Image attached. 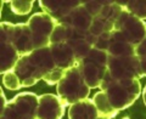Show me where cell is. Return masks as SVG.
I'll return each mask as SVG.
<instances>
[{
    "instance_id": "6da1fadb",
    "label": "cell",
    "mask_w": 146,
    "mask_h": 119,
    "mask_svg": "<svg viewBox=\"0 0 146 119\" xmlns=\"http://www.w3.org/2000/svg\"><path fill=\"white\" fill-rule=\"evenodd\" d=\"M54 68H56V66L51 56L50 46H48L35 49L32 52L21 56L13 72L20 78L22 88H29L39 80H43Z\"/></svg>"
},
{
    "instance_id": "7a4b0ae2",
    "label": "cell",
    "mask_w": 146,
    "mask_h": 119,
    "mask_svg": "<svg viewBox=\"0 0 146 119\" xmlns=\"http://www.w3.org/2000/svg\"><path fill=\"white\" fill-rule=\"evenodd\" d=\"M56 91L57 96L66 106L89 99L90 88L86 85L78 65L68 68L65 72L62 79L56 85Z\"/></svg>"
},
{
    "instance_id": "3957f363",
    "label": "cell",
    "mask_w": 146,
    "mask_h": 119,
    "mask_svg": "<svg viewBox=\"0 0 146 119\" xmlns=\"http://www.w3.org/2000/svg\"><path fill=\"white\" fill-rule=\"evenodd\" d=\"M107 51L93 48L84 58L77 62L85 83L90 89H96L101 84L107 72Z\"/></svg>"
},
{
    "instance_id": "277c9868",
    "label": "cell",
    "mask_w": 146,
    "mask_h": 119,
    "mask_svg": "<svg viewBox=\"0 0 146 119\" xmlns=\"http://www.w3.org/2000/svg\"><path fill=\"white\" fill-rule=\"evenodd\" d=\"M112 107L124 111L135 102L141 94V84L139 79L113 80V83L105 90Z\"/></svg>"
},
{
    "instance_id": "5b68a950",
    "label": "cell",
    "mask_w": 146,
    "mask_h": 119,
    "mask_svg": "<svg viewBox=\"0 0 146 119\" xmlns=\"http://www.w3.org/2000/svg\"><path fill=\"white\" fill-rule=\"evenodd\" d=\"M39 97L33 93H20L0 112L4 119H36Z\"/></svg>"
},
{
    "instance_id": "8992f818",
    "label": "cell",
    "mask_w": 146,
    "mask_h": 119,
    "mask_svg": "<svg viewBox=\"0 0 146 119\" xmlns=\"http://www.w3.org/2000/svg\"><path fill=\"white\" fill-rule=\"evenodd\" d=\"M0 27H1V32H0L1 39L11 43L21 56L35 50L32 30L27 23L13 24L10 23V22L4 21L1 22Z\"/></svg>"
},
{
    "instance_id": "52a82bcc",
    "label": "cell",
    "mask_w": 146,
    "mask_h": 119,
    "mask_svg": "<svg viewBox=\"0 0 146 119\" xmlns=\"http://www.w3.org/2000/svg\"><path fill=\"white\" fill-rule=\"evenodd\" d=\"M115 30L136 48L146 38V22L133 16L124 9L115 23Z\"/></svg>"
},
{
    "instance_id": "ba28073f",
    "label": "cell",
    "mask_w": 146,
    "mask_h": 119,
    "mask_svg": "<svg viewBox=\"0 0 146 119\" xmlns=\"http://www.w3.org/2000/svg\"><path fill=\"white\" fill-rule=\"evenodd\" d=\"M27 24L32 30L34 49L50 46V36L57 24L51 16L45 12H36L29 17Z\"/></svg>"
},
{
    "instance_id": "9c48e42d",
    "label": "cell",
    "mask_w": 146,
    "mask_h": 119,
    "mask_svg": "<svg viewBox=\"0 0 146 119\" xmlns=\"http://www.w3.org/2000/svg\"><path fill=\"white\" fill-rule=\"evenodd\" d=\"M107 71L115 80L140 79V65L136 55L127 57H115L108 55Z\"/></svg>"
},
{
    "instance_id": "30bf717a",
    "label": "cell",
    "mask_w": 146,
    "mask_h": 119,
    "mask_svg": "<svg viewBox=\"0 0 146 119\" xmlns=\"http://www.w3.org/2000/svg\"><path fill=\"white\" fill-rule=\"evenodd\" d=\"M58 23L70 28L77 36H84L89 33L91 28L93 16L84 7L83 4H80L78 7L72 10L66 17H63L61 21H58Z\"/></svg>"
},
{
    "instance_id": "8fae6325",
    "label": "cell",
    "mask_w": 146,
    "mask_h": 119,
    "mask_svg": "<svg viewBox=\"0 0 146 119\" xmlns=\"http://www.w3.org/2000/svg\"><path fill=\"white\" fill-rule=\"evenodd\" d=\"M66 107L67 106L57 95H40L36 119H62Z\"/></svg>"
},
{
    "instance_id": "7c38bea8",
    "label": "cell",
    "mask_w": 146,
    "mask_h": 119,
    "mask_svg": "<svg viewBox=\"0 0 146 119\" xmlns=\"http://www.w3.org/2000/svg\"><path fill=\"white\" fill-rule=\"evenodd\" d=\"M82 1H77V0H40L39 6L42 7L43 12L48 13L56 22H58L72 10L78 7Z\"/></svg>"
},
{
    "instance_id": "4fadbf2b",
    "label": "cell",
    "mask_w": 146,
    "mask_h": 119,
    "mask_svg": "<svg viewBox=\"0 0 146 119\" xmlns=\"http://www.w3.org/2000/svg\"><path fill=\"white\" fill-rule=\"evenodd\" d=\"M50 51L54 58L55 66L67 71L68 68L77 65V60L72 48L67 43H57L50 45Z\"/></svg>"
},
{
    "instance_id": "5bb4252c",
    "label": "cell",
    "mask_w": 146,
    "mask_h": 119,
    "mask_svg": "<svg viewBox=\"0 0 146 119\" xmlns=\"http://www.w3.org/2000/svg\"><path fill=\"white\" fill-rule=\"evenodd\" d=\"M107 54L110 56H115V57L134 56L135 55V46L131 45L130 43H128L121 35V33L113 30L111 33V39H110Z\"/></svg>"
},
{
    "instance_id": "9a60e30c",
    "label": "cell",
    "mask_w": 146,
    "mask_h": 119,
    "mask_svg": "<svg viewBox=\"0 0 146 119\" xmlns=\"http://www.w3.org/2000/svg\"><path fill=\"white\" fill-rule=\"evenodd\" d=\"M99 112L93 100H82L68 108V119H98Z\"/></svg>"
},
{
    "instance_id": "2e32d148",
    "label": "cell",
    "mask_w": 146,
    "mask_h": 119,
    "mask_svg": "<svg viewBox=\"0 0 146 119\" xmlns=\"http://www.w3.org/2000/svg\"><path fill=\"white\" fill-rule=\"evenodd\" d=\"M21 55L18 54L16 48L11 43L1 39V52H0V73H5L13 71L17 65Z\"/></svg>"
},
{
    "instance_id": "e0dca14e",
    "label": "cell",
    "mask_w": 146,
    "mask_h": 119,
    "mask_svg": "<svg viewBox=\"0 0 146 119\" xmlns=\"http://www.w3.org/2000/svg\"><path fill=\"white\" fill-rule=\"evenodd\" d=\"M91 100H93L95 107H96L98 112H99V117H104V118H108V119L117 117L118 111L112 107V104L110 102V100L105 91L100 90L99 93L94 95V97Z\"/></svg>"
},
{
    "instance_id": "ac0fdd59",
    "label": "cell",
    "mask_w": 146,
    "mask_h": 119,
    "mask_svg": "<svg viewBox=\"0 0 146 119\" xmlns=\"http://www.w3.org/2000/svg\"><path fill=\"white\" fill-rule=\"evenodd\" d=\"M67 44H70V46L72 48L77 62L80 61L82 58H84L86 55L91 51V49L94 48L93 44H91V40L89 38V33L85 36H77V38L68 40Z\"/></svg>"
},
{
    "instance_id": "d6986e66",
    "label": "cell",
    "mask_w": 146,
    "mask_h": 119,
    "mask_svg": "<svg viewBox=\"0 0 146 119\" xmlns=\"http://www.w3.org/2000/svg\"><path fill=\"white\" fill-rule=\"evenodd\" d=\"M122 5L128 12H130L133 16L140 18V20H146V1H135V0H129V1H117Z\"/></svg>"
},
{
    "instance_id": "ffe728a7",
    "label": "cell",
    "mask_w": 146,
    "mask_h": 119,
    "mask_svg": "<svg viewBox=\"0 0 146 119\" xmlns=\"http://www.w3.org/2000/svg\"><path fill=\"white\" fill-rule=\"evenodd\" d=\"M33 3V0H12L10 1V9L15 15L25 16L31 12Z\"/></svg>"
},
{
    "instance_id": "44dd1931",
    "label": "cell",
    "mask_w": 146,
    "mask_h": 119,
    "mask_svg": "<svg viewBox=\"0 0 146 119\" xmlns=\"http://www.w3.org/2000/svg\"><path fill=\"white\" fill-rule=\"evenodd\" d=\"M3 84L6 89L11 90V91H16V90L22 89L20 78H18V75L13 71H10V72L5 73V74H3Z\"/></svg>"
},
{
    "instance_id": "7402d4cb",
    "label": "cell",
    "mask_w": 146,
    "mask_h": 119,
    "mask_svg": "<svg viewBox=\"0 0 146 119\" xmlns=\"http://www.w3.org/2000/svg\"><path fill=\"white\" fill-rule=\"evenodd\" d=\"M65 72H66L65 69L56 67V68H54V69L50 72V73H48L46 77H45L43 80L46 84H49V85H57L58 81L62 79V77H63V74H65Z\"/></svg>"
},
{
    "instance_id": "603a6c76",
    "label": "cell",
    "mask_w": 146,
    "mask_h": 119,
    "mask_svg": "<svg viewBox=\"0 0 146 119\" xmlns=\"http://www.w3.org/2000/svg\"><path fill=\"white\" fill-rule=\"evenodd\" d=\"M108 1H82V4L84 5V7L89 11L90 15L93 16V18L95 16H98L99 13L102 11L104 6L106 5Z\"/></svg>"
},
{
    "instance_id": "cb8c5ba5",
    "label": "cell",
    "mask_w": 146,
    "mask_h": 119,
    "mask_svg": "<svg viewBox=\"0 0 146 119\" xmlns=\"http://www.w3.org/2000/svg\"><path fill=\"white\" fill-rule=\"evenodd\" d=\"M135 55L139 57H146V38L135 48Z\"/></svg>"
},
{
    "instance_id": "d4e9b609",
    "label": "cell",
    "mask_w": 146,
    "mask_h": 119,
    "mask_svg": "<svg viewBox=\"0 0 146 119\" xmlns=\"http://www.w3.org/2000/svg\"><path fill=\"white\" fill-rule=\"evenodd\" d=\"M1 102H3V104H1V111H3V109L6 107L7 102H9L7 100H6V97H5V94H4V91H3V90H1ZM1 111H0V112H1Z\"/></svg>"
},
{
    "instance_id": "484cf974",
    "label": "cell",
    "mask_w": 146,
    "mask_h": 119,
    "mask_svg": "<svg viewBox=\"0 0 146 119\" xmlns=\"http://www.w3.org/2000/svg\"><path fill=\"white\" fill-rule=\"evenodd\" d=\"M143 99H144V103H145V106H146V86H145L144 90H143Z\"/></svg>"
},
{
    "instance_id": "4316f807",
    "label": "cell",
    "mask_w": 146,
    "mask_h": 119,
    "mask_svg": "<svg viewBox=\"0 0 146 119\" xmlns=\"http://www.w3.org/2000/svg\"><path fill=\"white\" fill-rule=\"evenodd\" d=\"M98 119H108V118H104V117H99Z\"/></svg>"
},
{
    "instance_id": "83f0119b",
    "label": "cell",
    "mask_w": 146,
    "mask_h": 119,
    "mask_svg": "<svg viewBox=\"0 0 146 119\" xmlns=\"http://www.w3.org/2000/svg\"><path fill=\"white\" fill-rule=\"evenodd\" d=\"M124 119H129V118H124Z\"/></svg>"
}]
</instances>
